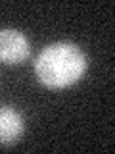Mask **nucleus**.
I'll return each mask as SVG.
<instances>
[{
  "mask_svg": "<svg viewBox=\"0 0 115 154\" xmlns=\"http://www.w3.org/2000/svg\"><path fill=\"white\" fill-rule=\"evenodd\" d=\"M86 54L75 42H52L35 60V75L46 89H67L86 73Z\"/></svg>",
  "mask_w": 115,
  "mask_h": 154,
  "instance_id": "nucleus-1",
  "label": "nucleus"
},
{
  "mask_svg": "<svg viewBox=\"0 0 115 154\" xmlns=\"http://www.w3.org/2000/svg\"><path fill=\"white\" fill-rule=\"evenodd\" d=\"M31 56V42L17 29H0V62L19 66Z\"/></svg>",
  "mask_w": 115,
  "mask_h": 154,
  "instance_id": "nucleus-2",
  "label": "nucleus"
},
{
  "mask_svg": "<svg viewBox=\"0 0 115 154\" xmlns=\"http://www.w3.org/2000/svg\"><path fill=\"white\" fill-rule=\"evenodd\" d=\"M25 133V119L13 106H0V144H13Z\"/></svg>",
  "mask_w": 115,
  "mask_h": 154,
  "instance_id": "nucleus-3",
  "label": "nucleus"
}]
</instances>
